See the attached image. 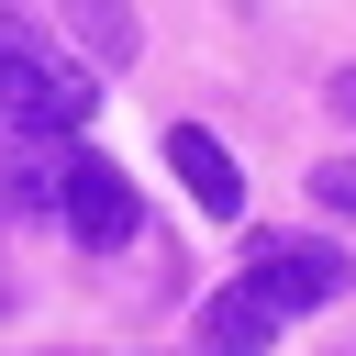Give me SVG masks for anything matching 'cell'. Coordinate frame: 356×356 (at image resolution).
<instances>
[{
    "instance_id": "obj_1",
    "label": "cell",
    "mask_w": 356,
    "mask_h": 356,
    "mask_svg": "<svg viewBox=\"0 0 356 356\" xmlns=\"http://www.w3.org/2000/svg\"><path fill=\"white\" fill-rule=\"evenodd\" d=\"M89 100H100V89H89L78 67H56L22 22H0V122H11V134H78Z\"/></svg>"
},
{
    "instance_id": "obj_2",
    "label": "cell",
    "mask_w": 356,
    "mask_h": 356,
    "mask_svg": "<svg viewBox=\"0 0 356 356\" xmlns=\"http://www.w3.org/2000/svg\"><path fill=\"white\" fill-rule=\"evenodd\" d=\"M245 289H267L278 323H289V312H323V300L345 289V256H334L323 234H267V245L245 256Z\"/></svg>"
},
{
    "instance_id": "obj_3",
    "label": "cell",
    "mask_w": 356,
    "mask_h": 356,
    "mask_svg": "<svg viewBox=\"0 0 356 356\" xmlns=\"http://www.w3.org/2000/svg\"><path fill=\"white\" fill-rule=\"evenodd\" d=\"M56 211H67L78 245H134V178L111 156H67L56 167Z\"/></svg>"
},
{
    "instance_id": "obj_4",
    "label": "cell",
    "mask_w": 356,
    "mask_h": 356,
    "mask_svg": "<svg viewBox=\"0 0 356 356\" xmlns=\"http://www.w3.org/2000/svg\"><path fill=\"white\" fill-rule=\"evenodd\" d=\"M167 167L189 178V200H200L211 222H234V211H245V167H234V156H222L200 122H167Z\"/></svg>"
},
{
    "instance_id": "obj_5",
    "label": "cell",
    "mask_w": 356,
    "mask_h": 356,
    "mask_svg": "<svg viewBox=\"0 0 356 356\" xmlns=\"http://www.w3.org/2000/svg\"><path fill=\"white\" fill-rule=\"evenodd\" d=\"M56 11L89 44V67H134V0H56Z\"/></svg>"
},
{
    "instance_id": "obj_6",
    "label": "cell",
    "mask_w": 356,
    "mask_h": 356,
    "mask_svg": "<svg viewBox=\"0 0 356 356\" xmlns=\"http://www.w3.org/2000/svg\"><path fill=\"white\" fill-rule=\"evenodd\" d=\"M267 334H278V300H267V289H245V278L200 312V345H267Z\"/></svg>"
},
{
    "instance_id": "obj_7",
    "label": "cell",
    "mask_w": 356,
    "mask_h": 356,
    "mask_svg": "<svg viewBox=\"0 0 356 356\" xmlns=\"http://www.w3.org/2000/svg\"><path fill=\"white\" fill-rule=\"evenodd\" d=\"M312 189H323V211H356V156H334V167H312Z\"/></svg>"
},
{
    "instance_id": "obj_8",
    "label": "cell",
    "mask_w": 356,
    "mask_h": 356,
    "mask_svg": "<svg viewBox=\"0 0 356 356\" xmlns=\"http://www.w3.org/2000/svg\"><path fill=\"white\" fill-rule=\"evenodd\" d=\"M334 111H356V67H345V78H334Z\"/></svg>"
}]
</instances>
